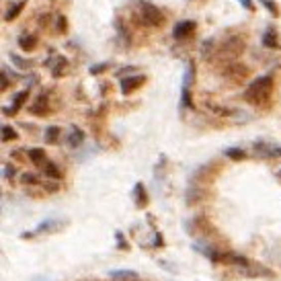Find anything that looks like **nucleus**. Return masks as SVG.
I'll return each instance as SVG.
<instances>
[{"label": "nucleus", "instance_id": "1", "mask_svg": "<svg viewBox=\"0 0 281 281\" xmlns=\"http://www.w3.org/2000/svg\"><path fill=\"white\" fill-rule=\"evenodd\" d=\"M273 93V78L271 76H259L255 78L244 91V101L253 105H263L271 98Z\"/></svg>", "mask_w": 281, "mask_h": 281}, {"label": "nucleus", "instance_id": "2", "mask_svg": "<svg viewBox=\"0 0 281 281\" xmlns=\"http://www.w3.org/2000/svg\"><path fill=\"white\" fill-rule=\"evenodd\" d=\"M138 21L144 27H160L164 23V12L150 2H140L138 4Z\"/></svg>", "mask_w": 281, "mask_h": 281}, {"label": "nucleus", "instance_id": "3", "mask_svg": "<svg viewBox=\"0 0 281 281\" xmlns=\"http://www.w3.org/2000/svg\"><path fill=\"white\" fill-rule=\"evenodd\" d=\"M244 49H246L244 37L242 35H236V33H234V35H226L224 41L220 43V56L234 60V58H238L244 52Z\"/></svg>", "mask_w": 281, "mask_h": 281}, {"label": "nucleus", "instance_id": "4", "mask_svg": "<svg viewBox=\"0 0 281 281\" xmlns=\"http://www.w3.org/2000/svg\"><path fill=\"white\" fill-rule=\"evenodd\" d=\"M222 76L228 80V82H234V85H242V82L249 80L251 76V68L246 64H240V62H228L222 70Z\"/></svg>", "mask_w": 281, "mask_h": 281}, {"label": "nucleus", "instance_id": "5", "mask_svg": "<svg viewBox=\"0 0 281 281\" xmlns=\"http://www.w3.org/2000/svg\"><path fill=\"white\" fill-rule=\"evenodd\" d=\"M238 273H240V275H244V277H269V279H273V277H275V273H273L271 269L259 265V263H253V261L249 263V265L238 267Z\"/></svg>", "mask_w": 281, "mask_h": 281}, {"label": "nucleus", "instance_id": "6", "mask_svg": "<svg viewBox=\"0 0 281 281\" xmlns=\"http://www.w3.org/2000/svg\"><path fill=\"white\" fill-rule=\"evenodd\" d=\"M144 82H146V76L144 74H136V76H129V78H123L119 82V89H121V94H131L134 91H138L140 87H144Z\"/></svg>", "mask_w": 281, "mask_h": 281}, {"label": "nucleus", "instance_id": "7", "mask_svg": "<svg viewBox=\"0 0 281 281\" xmlns=\"http://www.w3.org/2000/svg\"><path fill=\"white\" fill-rule=\"evenodd\" d=\"M27 96H29V89H23L21 93H16V94L12 96V105H10V107H2V113L6 115V117H14L16 111H19V109L25 105Z\"/></svg>", "mask_w": 281, "mask_h": 281}, {"label": "nucleus", "instance_id": "8", "mask_svg": "<svg viewBox=\"0 0 281 281\" xmlns=\"http://www.w3.org/2000/svg\"><path fill=\"white\" fill-rule=\"evenodd\" d=\"M255 152H257V156H263V158H281V146L257 142L255 144Z\"/></svg>", "mask_w": 281, "mask_h": 281}, {"label": "nucleus", "instance_id": "9", "mask_svg": "<svg viewBox=\"0 0 281 281\" xmlns=\"http://www.w3.org/2000/svg\"><path fill=\"white\" fill-rule=\"evenodd\" d=\"M195 29H197L195 21H181L173 29V37L175 39H187V37H191L195 33Z\"/></svg>", "mask_w": 281, "mask_h": 281}, {"label": "nucleus", "instance_id": "10", "mask_svg": "<svg viewBox=\"0 0 281 281\" xmlns=\"http://www.w3.org/2000/svg\"><path fill=\"white\" fill-rule=\"evenodd\" d=\"M49 113V96H47V93H43V94H39L35 101H33V105H31V115H37V117H43V115H47Z\"/></svg>", "mask_w": 281, "mask_h": 281}, {"label": "nucleus", "instance_id": "11", "mask_svg": "<svg viewBox=\"0 0 281 281\" xmlns=\"http://www.w3.org/2000/svg\"><path fill=\"white\" fill-rule=\"evenodd\" d=\"M64 226L62 220H43L35 230H33V236L37 234H45V232H56V230H60Z\"/></svg>", "mask_w": 281, "mask_h": 281}, {"label": "nucleus", "instance_id": "12", "mask_svg": "<svg viewBox=\"0 0 281 281\" xmlns=\"http://www.w3.org/2000/svg\"><path fill=\"white\" fill-rule=\"evenodd\" d=\"M205 195H207V191H205V189H201L199 185H195V183H193V185L187 189V203H189V205L199 203Z\"/></svg>", "mask_w": 281, "mask_h": 281}, {"label": "nucleus", "instance_id": "13", "mask_svg": "<svg viewBox=\"0 0 281 281\" xmlns=\"http://www.w3.org/2000/svg\"><path fill=\"white\" fill-rule=\"evenodd\" d=\"M131 197H134V203H136V207L144 209V207L148 205V193H146V189H144V185H142V183H136V187H134V193H131Z\"/></svg>", "mask_w": 281, "mask_h": 281}, {"label": "nucleus", "instance_id": "14", "mask_svg": "<svg viewBox=\"0 0 281 281\" xmlns=\"http://www.w3.org/2000/svg\"><path fill=\"white\" fill-rule=\"evenodd\" d=\"M109 277L113 281H140V275L136 271H127V269H117V271H111Z\"/></svg>", "mask_w": 281, "mask_h": 281}, {"label": "nucleus", "instance_id": "15", "mask_svg": "<svg viewBox=\"0 0 281 281\" xmlns=\"http://www.w3.org/2000/svg\"><path fill=\"white\" fill-rule=\"evenodd\" d=\"M82 142H85V134H82V129L76 127V125H72L68 138H66V144H68L70 148H78Z\"/></svg>", "mask_w": 281, "mask_h": 281}, {"label": "nucleus", "instance_id": "16", "mask_svg": "<svg viewBox=\"0 0 281 281\" xmlns=\"http://www.w3.org/2000/svg\"><path fill=\"white\" fill-rule=\"evenodd\" d=\"M37 45V37L33 35V33H23V35L19 37V47L23 49V52H33Z\"/></svg>", "mask_w": 281, "mask_h": 281}, {"label": "nucleus", "instance_id": "17", "mask_svg": "<svg viewBox=\"0 0 281 281\" xmlns=\"http://www.w3.org/2000/svg\"><path fill=\"white\" fill-rule=\"evenodd\" d=\"M25 4H27V2H25V0H16V2H14V4H12V6L8 8V10H6V14H4V21H6V23H10V21H14V19H16V16H19V14L23 12V8H25Z\"/></svg>", "mask_w": 281, "mask_h": 281}, {"label": "nucleus", "instance_id": "18", "mask_svg": "<svg viewBox=\"0 0 281 281\" xmlns=\"http://www.w3.org/2000/svg\"><path fill=\"white\" fill-rule=\"evenodd\" d=\"M263 45L269 47V49H277L279 47V39H277V33L273 29H267L263 33Z\"/></svg>", "mask_w": 281, "mask_h": 281}, {"label": "nucleus", "instance_id": "19", "mask_svg": "<svg viewBox=\"0 0 281 281\" xmlns=\"http://www.w3.org/2000/svg\"><path fill=\"white\" fill-rule=\"evenodd\" d=\"M29 158H31V162L33 164H45L47 160V156H45V150H43V148H29Z\"/></svg>", "mask_w": 281, "mask_h": 281}, {"label": "nucleus", "instance_id": "20", "mask_svg": "<svg viewBox=\"0 0 281 281\" xmlns=\"http://www.w3.org/2000/svg\"><path fill=\"white\" fill-rule=\"evenodd\" d=\"M199 52H201V58H203V60H211V56L216 54V41H213V39H205V41L201 43Z\"/></svg>", "mask_w": 281, "mask_h": 281}, {"label": "nucleus", "instance_id": "21", "mask_svg": "<svg viewBox=\"0 0 281 281\" xmlns=\"http://www.w3.org/2000/svg\"><path fill=\"white\" fill-rule=\"evenodd\" d=\"M66 72H68V60H66V58H56V66H52V74L56 78H60Z\"/></svg>", "mask_w": 281, "mask_h": 281}, {"label": "nucleus", "instance_id": "22", "mask_svg": "<svg viewBox=\"0 0 281 281\" xmlns=\"http://www.w3.org/2000/svg\"><path fill=\"white\" fill-rule=\"evenodd\" d=\"M60 136H62V129H60L58 125H49V127L45 129V142H47V144H58Z\"/></svg>", "mask_w": 281, "mask_h": 281}, {"label": "nucleus", "instance_id": "23", "mask_svg": "<svg viewBox=\"0 0 281 281\" xmlns=\"http://www.w3.org/2000/svg\"><path fill=\"white\" fill-rule=\"evenodd\" d=\"M45 175L49 177V179H54V181H60L62 179V173H60V169L56 167V162H45Z\"/></svg>", "mask_w": 281, "mask_h": 281}, {"label": "nucleus", "instance_id": "24", "mask_svg": "<svg viewBox=\"0 0 281 281\" xmlns=\"http://www.w3.org/2000/svg\"><path fill=\"white\" fill-rule=\"evenodd\" d=\"M16 129H12L10 125H2V134H0V140L2 142H12V140H16Z\"/></svg>", "mask_w": 281, "mask_h": 281}, {"label": "nucleus", "instance_id": "25", "mask_svg": "<svg viewBox=\"0 0 281 281\" xmlns=\"http://www.w3.org/2000/svg\"><path fill=\"white\" fill-rule=\"evenodd\" d=\"M21 183L23 185H37L39 183V177L35 173H23L21 175Z\"/></svg>", "mask_w": 281, "mask_h": 281}, {"label": "nucleus", "instance_id": "26", "mask_svg": "<svg viewBox=\"0 0 281 281\" xmlns=\"http://www.w3.org/2000/svg\"><path fill=\"white\" fill-rule=\"evenodd\" d=\"M226 156H228V158H232V160H242V158H246V152L240 150V148H228V150H226Z\"/></svg>", "mask_w": 281, "mask_h": 281}, {"label": "nucleus", "instance_id": "27", "mask_svg": "<svg viewBox=\"0 0 281 281\" xmlns=\"http://www.w3.org/2000/svg\"><path fill=\"white\" fill-rule=\"evenodd\" d=\"M56 31L58 33H66L68 31V19L64 14H56Z\"/></svg>", "mask_w": 281, "mask_h": 281}, {"label": "nucleus", "instance_id": "28", "mask_svg": "<svg viewBox=\"0 0 281 281\" xmlns=\"http://www.w3.org/2000/svg\"><path fill=\"white\" fill-rule=\"evenodd\" d=\"M193 74H195V68H193V64L187 66V72H185V78H183V89H191L193 85Z\"/></svg>", "mask_w": 281, "mask_h": 281}, {"label": "nucleus", "instance_id": "29", "mask_svg": "<svg viewBox=\"0 0 281 281\" xmlns=\"http://www.w3.org/2000/svg\"><path fill=\"white\" fill-rule=\"evenodd\" d=\"M8 58H10V62H14L16 66H19V68H31V62H29V60H25V58H21V56L10 54Z\"/></svg>", "mask_w": 281, "mask_h": 281}, {"label": "nucleus", "instance_id": "30", "mask_svg": "<svg viewBox=\"0 0 281 281\" xmlns=\"http://www.w3.org/2000/svg\"><path fill=\"white\" fill-rule=\"evenodd\" d=\"M261 4L271 12V16H279V6L273 2V0H261Z\"/></svg>", "mask_w": 281, "mask_h": 281}, {"label": "nucleus", "instance_id": "31", "mask_svg": "<svg viewBox=\"0 0 281 281\" xmlns=\"http://www.w3.org/2000/svg\"><path fill=\"white\" fill-rule=\"evenodd\" d=\"M2 175H4V179L6 181H12L14 177H16V169H14V164H4V169H2Z\"/></svg>", "mask_w": 281, "mask_h": 281}, {"label": "nucleus", "instance_id": "32", "mask_svg": "<svg viewBox=\"0 0 281 281\" xmlns=\"http://www.w3.org/2000/svg\"><path fill=\"white\" fill-rule=\"evenodd\" d=\"M8 85H10V82H8L6 70H2V72H0V93H4V91L8 89Z\"/></svg>", "mask_w": 281, "mask_h": 281}, {"label": "nucleus", "instance_id": "33", "mask_svg": "<svg viewBox=\"0 0 281 281\" xmlns=\"http://www.w3.org/2000/svg\"><path fill=\"white\" fill-rule=\"evenodd\" d=\"M115 238L119 240V249H121V251H125V249H127V242H125L123 234H121V232H117V234H115Z\"/></svg>", "mask_w": 281, "mask_h": 281}, {"label": "nucleus", "instance_id": "34", "mask_svg": "<svg viewBox=\"0 0 281 281\" xmlns=\"http://www.w3.org/2000/svg\"><path fill=\"white\" fill-rule=\"evenodd\" d=\"M107 70V64H98V66H93L91 68V74H98V72H103Z\"/></svg>", "mask_w": 281, "mask_h": 281}, {"label": "nucleus", "instance_id": "35", "mask_svg": "<svg viewBox=\"0 0 281 281\" xmlns=\"http://www.w3.org/2000/svg\"><path fill=\"white\" fill-rule=\"evenodd\" d=\"M240 4L244 8H249V10H255V4H253V0H240Z\"/></svg>", "mask_w": 281, "mask_h": 281}, {"label": "nucleus", "instance_id": "36", "mask_svg": "<svg viewBox=\"0 0 281 281\" xmlns=\"http://www.w3.org/2000/svg\"><path fill=\"white\" fill-rule=\"evenodd\" d=\"M162 246V236H160V232H156V236H154V249H160Z\"/></svg>", "mask_w": 281, "mask_h": 281}, {"label": "nucleus", "instance_id": "37", "mask_svg": "<svg viewBox=\"0 0 281 281\" xmlns=\"http://www.w3.org/2000/svg\"><path fill=\"white\" fill-rule=\"evenodd\" d=\"M47 19H49V14H41V19H39V25H41V27H47Z\"/></svg>", "mask_w": 281, "mask_h": 281}, {"label": "nucleus", "instance_id": "38", "mask_svg": "<svg viewBox=\"0 0 281 281\" xmlns=\"http://www.w3.org/2000/svg\"><path fill=\"white\" fill-rule=\"evenodd\" d=\"M279 177H281V171H279Z\"/></svg>", "mask_w": 281, "mask_h": 281}]
</instances>
